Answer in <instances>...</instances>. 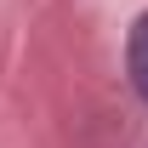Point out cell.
<instances>
[{"label":"cell","instance_id":"cell-1","mask_svg":"<svg viewBox=\"0 0 148 148\" xmlns=\"http://www.w3.org/2000/svg\"><path fill=\"white\" fill-rule=\"evenodd\" d=\"M125 69H131V86H137V97L148 103V12L131 23V40H125Z\"/></svg>","mask_w":148,"mask_h":148}]
</instances>
